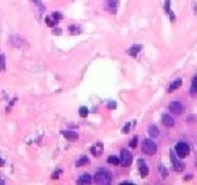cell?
Returning a JSON list of instances; mask_svg holds the SVG:
<instances>
[{"label":"cell","mask_w":197,"mask_h":185,"mask_svg":"<svg viewBox=\"0 0 197 185\" xmlns=\"http://www.w3.org/2000/svg\"><path fill=\"white\" fill-rule=\"evenodd\" d=\"M175 152H177L178 158H181V159L186 158L188 155L190 154V147H189V144L184 143V141H179L177 145H175Z\"/></svg>","instance_id":"obj_3"},{"label":"cell","mask_w":197,"mask_h":185,"mask_svg":"<svg viewBox=\"0 0 197 185\" xmlns=\"http://www.w3.org/2000/svg\"><path fill=\"white\" fill-rule=\"evenodd\" d=\"M107 107L111 108V110H115V108H116V103L115 102H108L107 103Z\"/></svg>","instance_id":"obj_29"},{"label":"cell","mask_w":197,"mask_h":185,"mask_svg":"<svg viewBox=\"0 0 197 185\" xmlns=\"http://www.w3.org/2000/svg\"><path fill=\"white\" fill-rule=\"evenodd\" d=\"M161 122H163V125L169 126V128H172V126H174V118H172L171 115H169V114H164V115L161 117Z\"/></svg>","instance_id":"obj_10"},{"label":"cell","mask_w":197,"mask_h":185,"mask_svg":"<svg viewBox=\"0 0 197 185\" xmlns=\"http://www.w3.org/2000/svg\"><path fill=\"white\" fill-rule=\"evenodd\" d=\"M138 170H140V173H141L142 177H146V175L149 174V169H148L146 162L144 159H138Z\"/></svg>","instance_id":"obj_8"},{"label":"cell","mask_w":197,"mask_h":185,"mask_svg":"<svg viewBox=\"0 0 197 185\" xmlns=\"http://www.w3.org/2000/svg\"><path fill=\"white\" fill-rule=\"evenodd\" d=\"M88 114H89V110H88V107H84V106H82V107L79 108V115H81L82 118H85V117H88Z\"/></svg>","instance_id":"obj_22"},{"label":"cell","mask_w":197,"mask_h":185,"mask_svg":"<svg viewBox=\"0 0 197 185\" xmlns=\"http://www.w3.org/2000/svg\"><path fill=\"white\" fill-rule=\"evenodd\" d=\"M10 40H11V43H13L15 47H22V44L25 43V41H23L22 39H21L19 36H13Z\"/></svg>","instance_id":"obj_17"},{"label":"cell","mask_w":197,"mask_h":185,"mask_svg":"<svg viewBox=\"0 0 197 185\" xmlns=\"http://www.w3.org/2000/svg\"><path fill=\"white\" fill-rule=\"evenodd\" d=\"M85 164H89V159H88L86 156H81L79 159L77 160V163H75V166L81 167V166H85Z\"/></svg>","instance_id":"obj_19"},{"label":"cell","mask_w":197,"mask_h":185,"mask_svg":"<svg viewBox=\"0 0 197 185\" xmlns=\"http://www.w3.org/2000/svg\"><path fill=\"white\" fill-rule=\"evenodd\" d=\"M130 126H131V122H127V123H126V125H125V128L122 129V132H123V133H129V130H130Z\"/></svg>","instance_id":"obj_27"},{"label":"cell","mask_w":197,"mask_h":185,"mask_svg":"<svg viewBox=\"0 0 197 185\" xmlns=\"http://www.w3.org/2000/svg\"><path fill=\"white\" fill-rule=\"evenodd\" d=\"M122 184H133L131 181H122Z\"/></svg>","instance_id":"obj_34"},{"label":"cell","mask_w":197,"mask_h":185,"mask_svg":"<svg viewBox=\"0 0 197 185\" xmlns=\"http://www.w3.org/2000/svg\"><path fill=\"white\" fill-rule=\"evenodd\" d=\"M60 133L63 134V136L66 137L67 140H75V139H78V134L75 133V132H71V130H62Z\"/></svg>","instance_id":"obj_12"},{"label":"cell","mask_w":197,"mask_h":185,"mask_svg":"<svg viewBox=\"0 0 197 185\" xmlns=\"http://www.w3.org/2000/svg\"><path fill=\"white\" fill-rule=\"evenodd\" d=\"M45 22H47V25H48L49 28H55V26L58 25V21H55L54 18H52V17H47Z\"/></svg>","instance_id":"obj_20"},{"label":"cell","mask_w":197,"mask_h":185,"mask_svg":"<svg viewBox=\"0 0 197 185\" xmlns=\"http://www.w3.org/2000/svg\"><path fill=\"white\" fill-rule=\"evenodd\" d=\"M55 33H56V34H60L62 30H60V29H54V34H55Z\"/></svg>","instance_id":"obj_32"},{"label":"cell","mask_w":197,"mask_h":185,"mask_svg":"<svg viewBox=\"0 0 197 185\" xmlns=\"http://www.w3.org/2000/svg\"><path fill=\"white\" fill-rule=\"evenodd\" d=\"M156 151H157V145L152 139H145L142 141V152H145L146 155H153L156 154Z\"/></svg>","instance_id":"obj_2"},{"label":"cell","mask_w":197,"mask_h":185,"mask_svg":"<svg viewBox=\"0 0 197 185\" xmlns=\"http://www.w3.org/2000/svg\"><path fill=\"white\" fill-rule=\"evenodd\" d=\"M148 133H149V136L151 137H157L159 136V129H157V126H155V125H151L148 128Z\"/></svg>","instance_id":"obj_16"},{"label":"cell","mask_w":197,"mask_h":185,"mask_svg":"<svg viewBox=\"0 0 197 185\" xmlns=\"http://www.w3.org/2000/svg\"><path fill=\"white\" fill-rule=\"evenodd\" d=\"M137 140H138V139H137L136 136H134V137H133V140L130 141V144H129V145H130L131 148H136V147H137Z\"/></svg>","instance_id":"obj_28"},{"label":"cell","mask_w":197,"mask_h":185,"mask_svg":"<svg viewBox=\"0 0 197 185\" xmlns=\"http://www.w3.org/2000/svg\"><path fill=\"white\" fill-rule=\"evenodd\" d=\"M190 95L192 96H196L197 95V75L193 78L192 81V85H190Z\"/></svg>","instance_id":"obj_18"},{"label":"cell","mask_w":197,"mask_h":185,"mask_svg":"<svg viewBox=\"0 0 197 185\" xmlns=\"http://www.w3.org/2000/svg\"><path fill=\"white\" fill-rule=\"evenodd\" d=\"M164 10H166V13L170 15V19H171V21H174V19H175L174 14H172L171 8H170V0H164Z\"/></svg>","instance_id":"obj_15"},{"label":"cell","mask_w":197,"mask_h":185,"mask_svg":"<svg viewBox=\"0 0 197 185\" xmlns=\"http://www.w3.org/2000/svg\"><path fill=\"white\" fill-rule=\"evenodd\" d=\"M107 162L111 163V164H115V166H116V164L120 163V159H119L118 156H110V158L107 159Z\"/></svg>","instance_id":"obj_21"},{"label":"cell","mask_w":197,"mask_h":185,"mask_svg":"<svg viewBox=\"0 0 197 185\" xmlns=\"http://www.w3.org/2000/svg\"><path fill=\"white\" fill-rule=\"evenodd\" d=\"M0 166H4V159H2V158H0Z\"/></svg>","instance_id":"obj_33"},{"label":"cell","mask_w":197,"mask_h":185,"mask_svg":"<svg viewBox=\"0 0 197 185\" xmlns=\"http://www.w3.org/2000/svg\"><path fill=\"white\" fill-rule=\"evenodd\" d=\"M159 170H160V173H161V175H163V177H167V175H169V170H167L166 167H163L161 164L159 166Z\"/></svg>","instance_id":"obj_24"},{"label":"cell","mask_w":197,"mask_h":185,"mask_svg":"<svg viewBox=\"0 0 197 185\" xmlns=\"http://www.w3.org/2000/svg\"><path fill=\"white\" fill-rule=\"evenodd\" d=\"M93 181H95L96 184L107 185V184H111V181H112V177H111V173H108L107 170L101 169V170H99V172L95 174V177H93Z\"/></svg>","instance_id":"obj_1"},{"label":"cell","mask_w":197,"mask_h":185,"mask_svg":"<svg viewBox=\"0 0 197 185\" xmlns=\"http://www.w3.org/2000/svg\"><path fill=\"white\" fill-rule=\"evenodd\" d=\"M141 49H142V47H141L140 44H136V45H133L130 49H129V55H130V56H133V58H136L137 54L141 51Z\"/></svg>","instance_id":"obj_13"},{"label":"cell","mask_w":197,"mask_h":185,"mask_svg":"<svg viewBox=\"0 0 197 185\" xmlns=\"http://www.w3.org/2000/svg\"><path fill=\"white\" fill-rule=\"evenodd\" d=\"M51 17H52V18H54L55 21H58V22H59V21L62 19V14H60V13H54Z\"/></svg>","instance_id":"obj_26"},{"label":"cell","mask_w":197,"mask_h":185,"mask_svg":"<svg viewBox=\"0 0 197 185\" xmlns=\"http://www.w3.org/2000/svg\"><path fill=\"white\" fill-rule=\"evenodd\" d=\"M170 158H171V162H172V167H174L175 172H182L184 170V166L185 164L182 162H179V160L177 159V156L174 155V151L170 152Z\"/></svg>","instance_id":"obj_6"},{"label":"cell","mask_w":197,"mask_h":185,"mask_svg":"<svg viewBox=\"0 0 197 185\" xmlns=\"http://www.w3.org/2000/svg\"><path fill=\"white\" fill-rule=\"evenodd\" d=\"M181 85H182V80H181V78H177V80H175V81H172V82H171V85H170V87H169V89H167V92H169V93H172V92H174V91H177L178 88L181 87Z\"/></svg>","instance_id":"obj_11"},{"label":"cell","mask_w":197,"mask_h":185,"mask_svg":"<svg viewBox=\"0 0 197 185\" xmlns=\"http://www.w3.org/2000/svg\"><path fill=\"white\" fill-rule=\"evenodd\" d=\"M6 69V58L3 55H0V70Z\"/></svg>","instance_id":"obj_25"},{"label":"cell","mask_w":197,"mask_h":185,"mask_svg":"<svg viewBox=\"0 0 197 185\" xmlns=\"http://www.w3.org/2000/svg\"><path fill=\"white\" fill-rule=\"evenodd\" d=\"M32 2H33L34 4L37 6V8H39L40 11H44V10H45V7H44V4L41 3V0H32Z\"/></svg>","instance_id":"obj_23"},{"label":"cell","mask_w":197,"mask_h":185,"mask_svg":"<svg viewBox=\"0 0 197 185\" xmlns=\"http://www.w3.org/2000/svg\"><path fill=\"white\" fill-rule=\"evenodd\" d=\"M103 151H104V147H103L101 143H96L95 145L90 148V152H92V155H95V156H100V155L103 154Z\"/></svg>","instance_id":"obj_9"},{"label":"cell","mask_w":197,"mask_h":185,"mask_svg":"<svg viewBox=\"0 0 197 185\" xmlns=\"http://www.w3.org/2000/svg\"><path fill=\"white\" fill-rule=\"evenodd\" d=\"M169 110L175 115H179V114L184 113V104L181 102H171L169 106Z\"/></svg>","instance_id":"obj_5"},{"label":"cell","mask_w":197,"mask_h":185,"mask_svg":"<svg viewBox=\"0 0 197 185\" xmlns=\"http://www.w3.org/2000/svg\"><path fill=\"white\" fill-rule=\"evenodd\" d=\"M60 170H56V172L54 173V174H52V178H54V180H58V178H59V175H60Z\"/></svg>","instance_id":"obj_30"},{"label":"cell","mask_w":197,"mask_h":185,"mask_svg":"<svg viewBox=\"0 0 197 185\" xmlns=\"http://www.w3.org/2000/svg\"><path fill=\"white\" fill-rule=\"evenodd\" d=\"M3 184H4V180H3V178L0 177V185H3Z\"/></svg>","instance_id":"obj_35"},{"label":"cell","mask_w":197,"mask_h":185,"mask_svg":"<svg viewBox=\"0 0 197 185\" xmlns=\"http://www.w3.org/2000/svg\"><path fill=\"white\" fill-rule=\"evenodd\" d=\"M131 160H133V155L127 149H122V152H120V164L123 167H127L131 164Z\"/></svg>","instance_id":"obj_4"},{"label":"cell","mask_w":197,"mask_h":185,"mask_svg":"<svg viewBox=\"0 0 197 185\" xmlns=\"http://www.w3.org/2000/svg\"><path fill=\"white\" fill-rule=\"evenodd\" d=\"M118 4H119L118 0H105V8H107L111 14H116V11H118Z\"/></svg>","instance_id":"obj_7"},{"label":"cell","mask_w":197,"mask_h":185,"mask_svg":"<svg viewBox=\"0 0 197 185\" xmlns=\"http://www.w3.org/2000/svg\"><path fill=\"white\" fill-rule=\"evenodd\" d=\"M70 30L74 33V32H81V29H78V28H75V26H70Z\"/></svg>","instance_id":"obj_31"},{"label":"cell","mask_w":197,"mask_h":185,"mask_svg":"<svg viewBox=\"0 0 197 185\" xmlns=\"http://www.w3.org/2000/svg\"><path fill=\"white\" fill-rule=\"evenodd\" d=\"M92 177H90L88 173H85V174H82L81 177L78 178V184H90L92 183Z\"/></svg>","instance_id":"obj_14"}]
</instances>
